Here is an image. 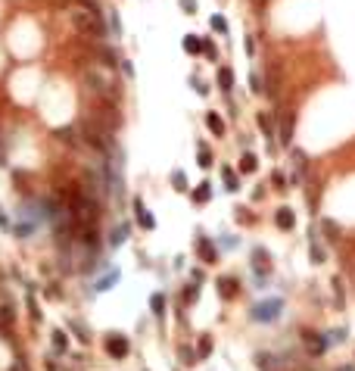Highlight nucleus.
Listing matches in <instances>:
<instances>
[{"mask_svg":"<svg viewBox=\"0 0 355 371\" xmlns=\"http://www.w3.org/2000/svg\"><path fill=\"white\" fill-rule=\"evenodd\" d=\"M256 122H259V128H262L265 137H274V122H271V115H268V112H259V115H256Z\"/></svg>","mask_w":355,"mask_h":371,"instance_id":"obj_21","label":"nucleus"},{"mask_svg":"<svg viewBox=\"0 0 355 371\" xmlns=\"http://www.w3.org/2000/svg\"><path fill=\"white\" fill-rule=\"evenodd\" d=\"M150 309H153V315H156V318H162L165 315V296L162 293H153L150 296Z\"/></svg>","mask_w":355,"mask_h":371,"instance_id":"obj_25","label":"nucleus"},{"mask_svg":"<svg viewBox=\"0 0 355 371\" xmlns=\"http://www.w3.org/2000/svg\"><path fill=\"white\" fill-rule=\"evenodd\" d=\"M293 144V119H283L280 125V147H290Z\"/></svg>","mask_w":355,"mask_h":371,"instance_id":"obj_24","label":"nucleus"},{"mask_svg":"<svg viewBox=\"0 0 355 371\" xmlns=\"http://www.w3.org/2000/svg\"><path fill=\"white\" fill-rule=\"evenodd\" d=\"M181 296H184V303H196V299H199V284L193 281L190 287H184V293H181Z\"/></svg>","mask_w":355,"mask_h":371,"instance_id":"obj_34","label":"nucleus"},{"mask_svg":"<svg viewBox=\"0 0 355 371\" xmlns=\"http://www.w3.org/2000/svg\"><path fill=\"white\" fill-rule=\"evenodd\" d=\"M172 187H175L178 193H187V190H190V187H187V175H184L181 169H175V172H172Z\"/></svg>","mask_w":355,"mask_h":371,"instance_id":"obj_22","label":"nucleus"},{"mask_svg":"<svg viewBox=\"0 0 355 371\" xmlns=\"http://www.w3.org/2000/svg\"><path fill=\"white\" fill-rule=\"evenodd\" d=\"M221 181H224V190H240V178H237V172L231 169V166H224L221 169Z\"/></svg>","mask_w":355,"mask_h":371,"instance_id":"obj_17","label":"nucleus"},{"mask_svg":"<svg viewBox=\"0 0 355 371\" xmlns=\"http://www.w3.org/2000/svg\"><path fill=\"white\" fill-rule=\"evenodd\" d=\"M53 137H56L59 144H66V147H78V134H75V128H56Z\"/></svg>","mask_w":355,"mask_h":371,"instance_id":"obj_18","label":"nucleus"},{"mask_svg":"<svg viewBox=\"0 0 355 371\" xmlns=\"http://www.w3.org/2000/svg\"><path fill=\"white\" fill-rule=\"evenodd\" d=\"M209 196H212V184H196V190H193V203H196V206H203V203H209Z\"/></svg>","mask_w":355,"mask_h":371,"instance_id":"obj_23","label":"nucleus"},{"mask_svg":"<svg viewBox=\"0 0 355 371\" xmlns=\"http://www.w3.org/2000/svg\"><path fill=\"white\" fill-rule=\"evenodd\" d=\"M206 128L215 137H224V131H228V128H224V119H221L218 112H206Z\"/></svg>","mask_w":355,"mask_h":371,"instance_id":"obj_14","label":"nucleus"},{"mask_svg":"<svg viewBox=\"0 0 355 371\" xmlns=\"http://www.w3.org/2000/svg\"><path fill=\"white\" fill-rule=\"evenodd\" d=\"M50 340H53V353H56V356L69 350V334H66L63 328H53V334H50Z\"/></svg>","mask_w":355,"mask_h":371,"instance_id":"obj_16","label":"nucleus"},{"mask_svg":"<svg viewBox=\"0 0 355 371\" xmlns=\"http://www.w3.org/2000/svg\"><path fill=\"white\" fill-rule=\"evenodd\" d=\"M109 28H112V38H122V19H118L115 9H112V16H109Z\"/></svg>","mask_w":355,"mask_h":371,"instance_id":"obj_36","label":"nucleus"},{"mask_svg":"<svg viewBox=\"0 0 355 371\" xmlns=\"http://www.w3.org/2000/svg\"><path fill=\"white\" fill-rule=\"evenodd\" d=\"M321 231H324V237L330 243H340V237H343V228L334 222V218H321Z\"/></svg>","mask_w":355,"mask_h":371,"instance_id":"obj_13","label":"nucleus"},{"mask_svg":"<svg viewBox=\"0 0 355 371\" xmlns=\"http://www.w3.org/2000/svg\"><path fill=\"white\" fill-rule=\"evenodd\" d=\"M199 53L209 56V60H218V50H215V44H212L209 38H199Z\"/></svg>","mask_w":355,"mask_h":371,"instance_id":"obj_27","label":"nucleus"},{"mask_svg":"<svg viewBox=\"0 0 355 371\" xmlns=\"http://www.w3.org/2000/svg\"><path fill=\"white\" fill-rule=\"evenodd\" d=\"M253 269H256V272H271V256H268V250H262V247L253 250Z\"/></svg>","mask_w":355,"mask_h":371,"instance_id":"obj_11","label":"nucleus"},{"mask_svg":"<svg viewBox=\"0 0 355 371\" xmlns=\"http://www.w3.org/2000/svg\"><path fill=\"white\" fill-rule=\"evenodd\" d=\"M212 28H215L218 34H228V22H224V16H212Z\"/></svg>","mask_w":355,"mask_h":371,"instance_id":"obj_39","label":"nucleus"},{"mask_svg":"<svg viewBox=\"0 0 355 371\" xmlns=\"http://www.w3.org/2000/svg\"><path fill=\"white\" fill-rule=\"evenodd\" d=\"M72 25H75L78 34H85V38H106V25H103L100 13H90V9H75Z\"/></svg>","mask_w":355,"mask_h":371,"instance_id":"obj_1","label":"nucleus"},{"mask_svg":"<svg viewBox=\"0 0 355 371\" xmlns=\"http://www.w3.org/2000/svg\"><path fill=\"white\" fill-rule=\"evenodd\" d=\"M25 303H28V315H31V321H41V309H38V303H34V287L28 284V296H25Z\"/></svg>","mask_w":355,"mask_h":371,"instance_id":"obj_26","label":"nucleus"},{"mask_svg":"<svg viewBox=\"0 0 355 371\" xmlns=\"http://www.w3.org/2000/svg\"><path fill=\"white\" fill-rule=\"evenodd\" d=\"M181 9H184L187 16H193L196 13V0H181Z\"/></svg>","mask_w":355,"mask_h":371,"instance_id":"obj_43","label":"nucleus"},{"mask_svg":"<svg viewBox=\"0 0 355 371\" xmlns=\"http://www.w3.org/2000/svg\"><path fill=\"white\" fill-rule=\"evenodd\" d=\"M209 353H212V337H199V343H196V359H209Z\"/></svg>","mask_w":355,"mask_h":371,"instance_id":"obj_29","label":"nucleus"},{"mask_svg":"<svg viewBox=\"0 0 355 371\" xmlns=\"http://www.w3.org/2000/svg\"><path fill=\"white\" fill-rule=\"evenodd\" d=\"M250 91H253V94H262V91H265V81L259 78V72L250 75Z\"/></svg>","mask_w":355,"mask_h":371,"instance_id":"obj_38","label":"nucleus"},{"mask_svg":"<svg viewBox=\"0 0 355 371\" xmlns=\"http://www.w3.org/2000/svg\"><path fill=\"white\" fill-rule=\"evenodd\" d=\"M125 237H128V225H118V228H115V234L109 237V243H112V247H122Z\"/></svg>","mask_w":355,"mask_h":371,"instance_id":"obj_33","label":"nucleus"},{"mask_svg":"<svg viewBox=\"0 0 355 371\" xmlns=\"http://www.w3.org/2000/svg\"><path fill=\"white\" fill-rule=\"evenodd\" d=\"M256 362H259V371H274V359H271L268 353H259Z\"/></svg>","mask_w":355,"mask_h":371,"instance_id":"obj_31","label":"nucleus"},{"mask_svg":"<svg viewBox=\"0 0 355 371\" xmlns=\"http://www.w3.org/2000/svg\"><path fill=\"white\" fill-rule=\"evenodd\" d=\"M118 66H122V72H125L128 78H131V75H134V69H131V63H125V60H122V63H118Z\"/></svg>","mask_w":355,"mask_h":371,"instance_id":"obj_46","label":"nucleus"},{"mask_svg":"<svg viewBox=\"0 0 355 371\" xmlns=\"http://www.w3.org/2000/svg\"><path fill=\"white\" fill-rule=\"evenodd\" d=\"M106 353H109L112 359H128L131 343H128L125 334H109V337H106Z\"/></svg>","mask_w":355,"mask_h":371,"instance_id":"obj_3","label":"nucleus"},{"mask_svg":"<svg viewBox=\"0 0 355 371\" xmlns=\"http://www.w3.org/2000/svg\"><path fill=\"white\" fill-rule=\"evenodd\" d=\"M178 359H181V365H196V362H199V359H196V350H190L187 343L178 346Z\"/></svg>","mask_w":355,"mask_h":371,"instance_id":"obj_19","label":"nucleus"},{"mask_svg":"<svg viewBox=\"0 0 355 371\" xmlns=\"http://www.w3.org/2000/svg\"><path fill=\"white\" fill-rule=\"evenodd\" d=\"M280 312V299H268V303H259L253 309V321H274Z\"/></svg>","mask_w":355,"mask_h":371,"instance_id":"obj_4","label":"nucleus"},{"mask_svg":"<svg viewBox=\"0 0 355 371\" xmlns=\"http://www.w3.org/2000/svg\"><path fill=\"white\" fill-rule=\"evenodd\" d=\"M90 119H93V122H100V125H106L109 131H115L118 125H122V115H118V106L112 103V97H97V100H93V112H90Z\"/></svg>","mask_w":355,"mask_h":371,"instance_id":"obj_2","label":"nucleus"},{"mask_svg":"<svg viewBox=\"0 0 355 371\" xmlns=\"http://www.w3.org/2000/svg\"><path fill=\"white\" fill-rule=\"evenodd\" d=\"M97 56L103 60V66H106V69H115L118 63H122V60H118V53L109 47V44H100V47H97Z\"/></svg>","mask_w":355,"mask_h":371,"instance_id":"obj_12","label":"nucleus"},{"mask_svg":"<svg viewBox=\"0 0 355 371\" xmlns=\"http://www.w3.org/2000/svg\"><path fill=\"white\" fill-rule=\"evenodd\" d=\"M196 159H199V166H203V169H209V166H212V153H209V147H206V144H199Z\"/></svg>","mask_w":355,"mask_h":371,"instance_id":"obj_32","label":"nucleus"},{"mask_svg":"<svg viewBox=\"0 0 355 371\" xmlns=\"http://www.w3.org/2000/svg\"><path fill=\"white\" fill-rule=\"evenodd\" d=\"M237 222H243V225H253L256 218L250 215V209H246V206H240V209H237Z\"/></svg>","mask_w":355,"mask_h":371,"instance_id":"obj_40","label":"nucleus"},{"mask_svg":"<svg viewBox=\"0 0 355 371\" xmlns=\"http://www.w3.org/2000/svg\"><path fill=\"white\" fill-rule=\"evenodd\" d=\"M302 340H305V350H309L312 356H321V353L327 350V337H321V334L305 331V334H302Z\"/></svg>","mask_w":355,"mask_h":371,"instance_id":"obj_6","label":"nucleus"},{"mask_svg":"<svg viewBox=\"0 0 355 371\" xmlns=\"http://www.w3.org/2000/svg\"><path fill=\"white\" fill-rule=\"evenodd\" d=\"M9 371H25V365H22V359H16V362L9 365Z\"/></svg>","mask_w":355,"mask_h":371,"instance_id":"obj_47","label":"nucleus"},{"mask_svg":"<svg viewBox=\"0 0 355 371\" xmlns=\"http://www.w3.org/2000/svg\"><path fill=\"white\" fill-rule=\"evenodd\" d=\"M47 371H53V368H47Z\"/></svg>","mask_w":355,"mask_h":371,"instance_id":"obj_48","label":"nucleus"},{"mask_svg":"<svg viewBox=\"0 0 355 371\" xmlns=\"http://www.w3.org/2000/svg\"><path fill=\"white\" fill-rule=\"evenodd\" d=\"M115 281H118V272H112V275H106V278H103V281L97 284V290H106V287H109V284H115Z\"/></svg>","mask_w":355,"mask_h":371,"instance_id":"obj_42","label":"nucleus"},{"mask_svg":"<svg viewBox=\"0 0 355 371\" xmlns=\"http://www.w3.org/2000/svg\"><path fill=\"white\" fill-rule=\"evenodd\" d=\"M309 256H312V262H315V265H324V262H327V250L321 247L318 234H312V231H309Z\"/></svg>","mask_w":355,"mask_h":371,"instance_id":"obj_7","label":"nucleus"},{"mask_svg":"<svg viewBox=\"0 0 355 371\" xmlns=\"http://www.w3.org/2000/svg\"><path fill=\"white\" fill-rule=\"evenodd\" d=\"M259 169V159H256V153H250V150H243V156H240V172H256Z\"/></svg>","mask_w":355,"mask_h":371,"instance_id":"obj_20","label":"nucleus"},{"mask_svg":"<svg viewBox=\"0 0 355 371\" xmlns=\"http://www.w3.org/2000/svg\"><path fill=\"white\" fill-rule=\"evenodd\" d=\"M293 166H296V172H299V175H305V169H309V159H305L302 150H293Z\"/></svg>","mask_w":355,"mask_h":371,"instance_id":"obj_28","label":"nucleus"},{"mask_svg":"<svg viewBox=\"0 0 355 371\" xmlns=\"http://www.w3.org/2000/svg\"><path fill=\"white\" fill-rule=\"evenodd\" d=\"M215 78H218V88L224 91V94H231V91H234V72H231L228 66H221L218 72H215Z\"/></svg>","mask_w":355,"mask_h":371,"instance_id":"obj_15","label":"nucleus"},{"mask_svg":"<svg viewBox=\"0 0 355 371\" xmlns=\"http://www.w3.org/2000/svg\"><path fill=\"white\" fill-rule=\"evenodd\" d=\"M196 253H199V259H203V262H215L218 259V250L209 243V237H199L196 240Z\"/></svg>","mask_w":355,"mask_h":371,"instance_id":"obj_10","label":"nucleus"},{"mask_svg":"<svg viewBox=\"0 0 355 371\" xmlns=\"http://www.w3.org/2000/svg\"><path fill=\"white\" fill-rule=\"evenodd\" d=\"M271 184H274L277 190H287V178H283V172H274V175H271Z\"/></svg>","mask_w":355,"mask_h":371,"instance_id":"obj_41","label":"nucleus"},{"mask_svg":"<svg viewBox=\"0 0 355 371\" xmlns=\"http://www.w3.org/2000/svg\"><path fill=\"white\" fill-rule=\"evenodd\" d=\"M237 290H240V281H237L234 275H221V278H218V293H221V299H234Z\"/></svg>","mask_w":355,"mask_h":371,"instance_id":"obj_5","label":"nucleus"},{"mask_svg":"<svg viewBox=\"0 0 355 371\" xmlns=\"http://www.w3.org/2000/svg\"><path fill=\"white\" fill-rule=\"evenodd\" d=\"M246 56H256V38H253V34L246 38Z\"/></svg>","mask_w":355,"mask_h":371,"instance_id":"obj_45","label":"nucleus"},{"mask_svg":"<svg viewBox=\"0 0 355 371\" xmlns=\"http://www.w3.org/2000/svg\"><path fill=\"white\" fill-rule=\"evenodd\" d=\"M330 287H334V299H337V306L343 309V303H346V299H343V281H340V278H334V281H330Z\"/></svg>","mask_w":355,"mask_h":371,"instance_id":"obj_35","label":"nucleus"},{"mask_svg":"<svg viewBox=\"0 0 355 371\" xmlns=\"http://www.w3.org/2000/svg\"><path fill=\"white\" fill-rule=\"evenodd\" d=\"M184 50L187 53H199V38H196V34H187V38H184Z\"/></svg>","mask_w":355,"mask_h":371,"instance_id":"obj_37","label":"nucleus"},{"mask_svg":"<svg viewBox=\"0 0 355 371\" xmlns=\"http://www.w3.org/2000/svg\"><path fill=\"white\" fill-rule=\"evenodd\" d=\"M134 215H137V222H140V228H144V231H153V228H156V218L147 212V206H144L140 196L134 200Z\"/></svg>","mask_w":355,"mask_h":371,"instance_id":"obj_8","label":"nucleus"},{"mask_svg":"<svg viewBox=\"0 0 355 371\" xmlns=\"http://www.w3.org/2000/svg\"><path fill=\"white\" fill-rule=\"evenodd\" d=\"M274 225H277L280 231H290V228H296V215H293V209H290V206H280V209H277V215H274Z\"/></svg>","mask_w":355,"mask_h":371,"instance_id":"obj_9","label":"nucleus"},{"mask_svg":"<svg viewBox=\"0 0 355 371\" xmlns=\"http://www.w3.org/2000/svg\"><path fill=\"white\" fill-rule=\"evenodd\" d=\"M69 328L75 331V337H78L81 343H90V334L85 331V324H81V321H69Z\"/></svg>","mask_w":355,"mask_h":371,"instance_id":"obj_30","label":"nucleus"},{"mask_svg":"<svg viewBox=\"0 0 355 371\" xmlns=\"http://www.w3.org/2000/svg\"><path fill=\"white\" fill-rule=\"evenodd\" d=\"M9 228H13V222H9V218H6L3 206H0V231H9Z\"/></svg>","mask_w":355,"mask_h":371,"instance_id":"obj_44","label":"nucleus"}]
</instances>
